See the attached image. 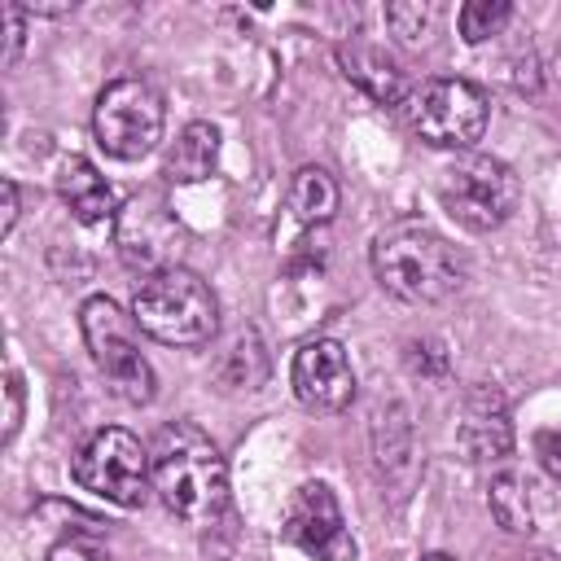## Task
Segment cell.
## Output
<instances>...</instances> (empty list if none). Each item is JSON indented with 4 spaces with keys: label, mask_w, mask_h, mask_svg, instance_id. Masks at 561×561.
Segmentation results:
<instances>
[{
    "label": "cell",
    "mask_w": 561,
    "mask_h": 561,
    "mask_svg": "<svg viewBox=\"0 0 561 561\" xmlns=\"http://www.w3.org/2000/svg\"><path fill=\"white\" fill-rule=\"evenodd\" d=\"M517 197H522V184L513 167L491 153H465L451 167H443V180H438L443 210L469 232L500 228L517 210Z\"/></svg>",
    "instance_id": "obj_6"
},
{
    "label": "cell",
    "mask_w": 561,
    "mask_h": 561,
    "mask_svg": "<svg viewBox=\"0 0 561 561\" xmlns=\"http://www.w3.org/2000/svg\"><path fill=\"white\" fill-rule=\"evenodd\" d=\"M79 333L88 342L92 364L105 373L118 399L149 403L153 399V368L136 346V320L105 294H92L79 307Z\"/></svg>",
    "instance_id": "obj_5"
},
{
    "label": "cell",
    "mask_w": 561,
    "mask_h": 561,
    "mask_svg": "<svg viewBox=\"0 0 561 561\" xmlns=\"http://www.w3.org/2000/svg\"><path fill=\"white\" fill-rule=\"evenodd\" d=\"M162 96L145 83V79H114L101 88L96 110H92V131L96 145L118 158V162H136L145 158L158 140H162Z\"/></svg>",
    "instance_id": "obj_8"
},
{
    "label": "cell",
    "mask_w": 561,
    "mask_h": 561,
    "mask_svg": "<svg viewBox=\"0 0 561 561\" xmlns=\"http://www.w3.org/2000/svg\"><path fill=\"white\" fill-rule=\"evenodd\" d=\"M337 66H342V75L364 96H373L381 105H403L408 92H412L408 79H403V70H399V61L386 48H377V44H364V39L337 44Z\"/></svg>",
    "instance_id": "obj_13"
},
{
    "label": "cell",
    "mask_w": 561,
    "mask_h": 561,
    "mask_svg": "<svg viewBox=\"0 0 561 561\" xmlns=\"http://www.w3.org/2000/svg\"><path fill=\"white\" fill-rule=\"evenodd\" d=\"M0 188H4V219H0V237H9V232H13V224H18V184H13V180H4Z\"/></svg>",
    "instance_id": "obj_24"
},
{
    "label": "cell",
    "mask_w": 561,
    "mask_h": 561,
    "mask_svg": "<svg viewBox=\"0 0 561 561\" xmlns=\"http://www.w3.org/2000/svg\"><path fill=\"white\" fill-rule=\"evenodd\" d=\"M548 75H552V83L561 88V44L552 48V61H548Z\"/></svg>",
    "instance_id": "obj_25"
},
{
    "label": "cell",
    "mask_w": 561,
    "mask_h": 561,
    "mask_svg": "<svg viewBox=\"0 0 561 561\" xmlns=\"http://www.w3.org/2000/svg\"><path fill=\"white\" fill-rule=\"evenodd\" d=\"M22 408H26V390L18 373H4V443H13L18 425H22Z\"/></svg>",
    "instance_id": "obj_21"
},
{
    "label": "cell",
    "mask_w": 561,
    "mask_h": 561,
    "mask_svg": "<svg viewBox=\"0 0 561 561\" xmlns=\"http://www.w3.org/2000/svg\"><path fill=\"white\" fill-rule=\"evenodd\" d=\"M535 456L548 469V478L561 482V430H539L535 434Z\"/></svg>",
    "instance_id": "obj_23"
},
{
    "label": "cell",
    "mask_w": 561,
    "mask_h": 561,
    "mask_svg": "<svg viewBox=\"0 0 561 561\" xmlns=\"http://www.w3.org/2000/svg\"><path fill=\"white\" fill-rule=\"evenodd\" d=\"M131 320L153 342L167 346H202L219 329V298L215 289L188 267H162L145 276L131 294Z\"/></svg>",
    "instance_id": "obj_3"
},
{
    "label": "cell",
    "mask_w": 561,
    "mask_h": 561,
    "mask_svg": "<svg viewBox=\"0 0 561 561\" xmlns=\"http://www.w3.org/2000/svg\"><path fill=\"white\" fill-rule=\"evenodd\" d=\"M530 561H557V557H548V552H535V557H530Z\"/></svg>",
    "instance_id": "obj_27"
},
{
    "label": "cell",
    "mask_w": 561,
    "mask_h": 561,
    "mask_svg": "<svg viewBox=\"0 0 561 561\" xmlns=\"http://www.w3.org/2000/svg\"><path fill=\"white\" fill-rule=\"evenodd\" d=\"M289 386L302 408L311 412H342L355 399V368L337 337H311L298 346Z\"/></svg>",
    "instance_id": "obj_11"
},
{
    "label": "cell",
    "mask_w": 561,
    "mask_h": 561,
    "mask_svg": "<svg viewBox=\"0 0 561 561\" xmlns=\"http://www.w3.org/2000/svg\"><path fill=\"white\" fill-rule=\"evenodd\" d=\"M373 276L399 302H443L460 289L465 263L447 237L421 219H394L373 241Z\"/></svg>",
    "instance_id": "obj_2"
},
{
    "label": "cell",
    "mask_w": 561,
    "mask_h": 561,
    "mask_svg": "<svg viewBox=\"0 0 561 561\" xmlns=\"http://www.w3.org/2000/svg\"><path fill=\"white\" fill-rule=\"evenodd\" d=\"M456 438L473 465H495L513 451V421H508L504 394L495 386H473L465 394V421H460Z\"/></svg>",
    "instance_id": "obj_12"
},
{
    "label": "cell",
    "mask_w": 561,
    "mask_h": 561,
    "mask_svg": "<svg viewBox=\"0 0 561 561\" xmlns=\"http://www.w3.org/2000/svg\"><path fill=\"white\" fill-rule=\"evenodd\" d=\"M0 22H4V66H13L22 53V4H0Z\"/></svg>",
    "instance_id": "obj_22"
},
{
    "label": "cell",
    "mask_w": 561,
    "mask_h": 561,
    "mask_svg": "<svg viewBox=\"0 0 561 561\" xmlns=\"http://www.w3.org/2000/svg\"><path fill=\"white\" fill-rule=\"evenodd\" d=\"M114 245L127 267H140L145 276H153L162 267H175L184 228L175 224L162 193H136L114 219Z\"/></svg>",
    "instance_id": "obj_9"
},
{
    "label": "cell",
    "mask_w": 561,
    "mask_h": 561,
    "mask_svg": "<svg viewBox=\"0 0 561 561\" xmlns=\"http://www.w3.org/2000/svg\"><path fill=\"white\" fill-rule=\"evenodd\" d=\"M386 22L403 44H421L434 26V9L430 4H386Z\"/></svg>",
    "instance_id": "obj_19"
},
{
    "label": "cell",
    "mask_w": 561,
    "mask_h": 561,
    "mask_svg": "<svg viewBox=\"0 0 561 561\" xmlns=\"http://www.w3.org/2000/svg\"><path fill=\"white\" fill-rule=\"evenodd\" d=\"M48 561H110V552L101 543H92L88 535H66L48 548Z\"/></svg>",
    "instance_id": "obj_20"
},
{
    "label": "cell",
    "mask_w": 561,
    "mask_h": 561,
    "mask_svg": "<svg viewBox=\"0 0 561 561\" xmlns=\"http://www.w3.org/2000/svg\"><path fill=\"white\" fill-rule=\"evenodd\" d=\"M280 535H285V543H294L298 552H307L316 561H355V535L346 530L337 495L324 482H307L294 491Z\"/></svg>",
    "instance_id": "obj_10"
},
{
    "label": "cell",
    "mask_w": 561,
    "mask_h": 561,
    "mask_svg": "<svg viewBox=\"0 0 561 561\" xmlns=\"http://www.w3.org/2000/svg\"><path fill=\"white\" fill-rule=\"evenodd\" d=\"M289 210L307 228L329 224L337 215V180L324 167H298L289 180Z\"/></svg>",
    "instance_id": "obj_16"
},
{
    "label": "cell",
    "mask_w": 561,
    "mask_h": 561,
    "mask_svg": "<svg viewBox=\"0 0 561 561\" xmlns=\"http://www.w3.org/2000/svg\"><path fill=\"white\" fill-rule=\"evenodd\" d=\"M486 504H491V517L508 535H530L535 517H530V486H526L522 473H495L491 491H486Z\"/></svg>",
    "instance_id": "obj_17"
},
{
    "label": "cell",
    "mask_w": 561,
    "mask_h": 561,
    "mask_svg": "<svg viewBox=\"0 0 561 561\" xmlns=\"http://www.w3.org/2000/svg\"><path fill=\"white\" fill-rule=\"evenodd\" d=\"M403 118L434 149H469L486 131L491 101L473 79L443 75V79H425L421 88L408 92Z\"/></svg>",
    "instance_id": "obj_4"
},
{
    "label": "cell",
    "mask_w": 561,
    "mask_h": 561,
    "mask_svg": "<svg viewBox=\"0 0 561 561\" xmlns=\"http://www.w3.org/2000/svg\"><path fill=\"white\" fill-rule=\"evenodd\" d=\"M219 167V131L210 123H188L175 145L167 149V180L175 184H202Z\"/></svg>",
    "instance_id": "obj_15"
},
{
    "label": "cell",
    "mask_w": 561,
    "mask_h": 561,
    "mask_svg": "<svg viewBox=\"0 0 561 561\" xmlns=\"http://www.w3.org/2000/svg\"><path fill=\"white\" fill-rule=\"evenodd\" d=\"M70 473L83 491L118 504V508H140L149 486H153V469H149V451L140 447L136 434L105 425L96 434L83 438V447L70 460Z\"/></svg>",
    "instance_id": "obj_7"
},
{
    "label": "cell",
    "mask_w": 561,
    "mask_h": 561,
    "mask_svg": "<svg viewBox=\"0 0 561 561\" xmlns=\"http://www.w3.org/2000/svg\"><path fill=\"white\" fill-rule=\"evenodd\" d=\"M421 561H456V557H447V552H430V557H421Z\"/></svg>",
    "instance_id": "obj_26"
},
{
    "label": "cell",
    "mask_w": 561,
    "mask_h": 561,
    "mask_svg": "<svg viewBox=\"0 0 561 561\" xmlns=\"http://www.w3.org/2000/svg\"><path fill=\"white\" fill-rule=\"evenodd\" d=\"M57 193H61V202L70 206V215L79 219V224H88V228H101V224H114L118 219V197H114V188H110V180L88 162V158H66L61 162V171H57Z\"/></svg>",
    "instance_id": "obj_14"
},
{
    "label": "cell",
    "mask_w": 561,
    "mask_h": 561,
    "mask_svg": "<svg viewBox=\"0 0 561 561\" xmlns=\"http://www.w3.org/2000/svg\"><path fill=\"white\" fill-rule=\"evenodd\" d=\"M153 491L180 522L206 530L228 513V465L210 434H202L188 421L162 425L149 447Z\"/></svg>",
    "instance_id": "obj_1"
},
{
    "label": "cell",
    "mask_w": 561,
    "mask_h": 561,
    "mask_svg": "<svg viewBox=\"0 0 561 561\" xmlns=\"http://www.w3.org/2000/svg\"><path fill=\"white\" fill-rule=\"evenodd\" d=\"M508 18H513V4L508 0H469V4H460L456 26H460V39L465 44H482V39L500 35L508 26Z\"/></svg>",
    "instance_id": "obj_18"
}]
</instances>
